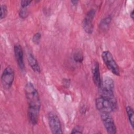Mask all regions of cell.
Listing matches in <instances>:
<instances>
[{
    "instance_id": "obj_1",
    "label": "cell",
    "mask_w": 134,
    "mask_h": 134,
    "mask_svg": "<svg viewBox=\"0 0 134 134\" xmlns=\"http://www.w3.org/2000/svg\"><path fill=\"white\" fill-rule=\"evenodd\" d=\"M25 93L28 104V117L30 122L36 125L39 120L41 102L39 93L34 84L28 82L25 86Z\"/></svg>"
},
{
    "instance_id": "obj_2",
    "label": "cell",
    "mask_w": 134,
    "mask_h": 134,
    "mask_svg": "<svg viewBox=\"0 0 134 134\" xmlns=\"http://www.w3.org/2000/svg\"><path fill=\"white\" fill-rule=\"evenodd\" d=\"M95 106L100 113H110L117 109V103H114L106 98L100 96L95 100Z\"/></svg>"
},
{
    "instance_id": "obj_3",
    "label": "cell",
    "mask_w": 134,
    "mask_h": 134,
    "mask_svg": "<svg viewBox=\"0 0 134 134\" xmlns=\"http://www.w3.org/2000/svg\"><path fill=\"white\" fill-rule=\"evenodd\" d=\"M102 58L107 69L116 76L120 75L119 66L112 54L109 51H104L102 53Z\"/></svg>"
},
{
    "instance_id": "obj_4",
    "label": "cell",
    "mask_w": 134,
    "mask_h": 134,
    "mask_svg": "<svg viewBox=\"0 0 134 134\" xmlns=\"http://www.w3.org/2000/svg\"><path fill=\"white\" fill-rule=\"evenodd\" d=\"M48 122L52 133H62V129L60 119L54 113L49 112L47 114Z\"/></svg>"
},
{
    "instance_id": "obj_5",
    "label": "cell",
    "mask_w": 134,
    "mask_h": 134,
    "mask_svg": "<svg viewBox=\"0 0 134 134\" xmlns=\"http://www.w3.org/2000/svg\"><path fill=\"white\" fill-rule=\"evenodd\" d=\"M100 118L107 132L109 134H115L117 132V128L114 120L110 113H100Z\"/></svg>"
},
{
    "instance_id": "obj_6",
    "label": "cell",
    "mask_w": 134,
    "mask_h": 134,
    "mask_svg": "<svg viewBox=\"0 0 134 134\" xmlns=\"http://www.w3.org/2000/svg\"><path fill=\"white\" fill-rule=\"evenodd\" d=\"M15 78V73L13 69L8 66L3 71L1 75V82L4 87L9 88L14 82Z\"/></svg>"
},
{
    "instance_id": "obj_7",
    "label": "cell",
    "mask_w": 134,
    "mask_h": 134,
    "mask_svg": "<svg viewBox=\"0 0 134 134\" xmlns=\"http://www.w3.org/2000/svg\"><path fill=\"white\" fill-rule=\"evenodd\" d=\"M95 15V10L91 9L86 14L83 21L82 27L84 31L88 34H91L93 31V20Z\"/></svg>"
},
{
    "instance_id": "obj_8",
    "label": "cell",
    "mask_w": 134,
    "mask_h": 134,
    "mask_svg": "<svg viewBox=\"0 0 134 134\" xmlns=\"http://www.w3.org/2000/svg\"><path fill=\"white\" fill-rule=\"evenodd\" d=\"M14 52L16 62L21 70L25 68L24 61V53L21 46L19 44H15L14 46Z\"/></svg>"
},
{
    "instance_id": "obj_9",
    "label": "cell",
    "mask_w": 134,
    "mask_h": 134,
    "mask_svg": "<svg viewBox=\"0 0 134 134\" xmlns=\"http://www.w3.org/2000/svg\"><path fill=\"white\" fill-rule=\"evenodd\" d=\"M99 92H114V81L109 76H105L101 81L100 86L98 88Z\"/></svg>"
},
{
    "instance_id": "obj_10",
    "label": "cell",
    "mask_w": 134,
    "mask_h": 134,
    "mask_svg": "<svg viewBox=\"0 0 134 134\" xmlns=\"http://www.w3.org/2000/svg\"><path fill=\"white\" fill-rule=\"evenodd\" d=\"M92 73L93 80L95 85L98 88L101 84V78L99 72V65L97 61H95L92 65Z\"/></svg>"
},
{
    "instance_id": "obj_11",
    "label": "cell",
    "mask_w": 134,
    "mask_h": 134,
    "mask_svg": "<svg viewBox=\"0 0 134 134\" xmlns=\"http://www.w3.org/2000/svg\"><path fill=\"white\" fill-rule=\"evenodd\" d=\"M27 61L28 62L32 69V70L36 73H39L41 72V69L39 66V64L38 62V61L37 59L35 58L34 55L28 52L27 54Z\"/></svg>"
},
{
    "instance_id": "obj_12",
    "label": "cell",
    "mask_w": 134,
    "mask_h": 134,
    "mask_svg": "<svg viewBox=\"0 0 134 134\" xmlns=\"http://www.w3.org/2000/svg\"><path fill=\"white\" fill-rule=\"evenodd\" d=\"M111 19L112 18L110 15H108L106 16L105 18H103L100 21V23L99 25V29L102 31H105L107 30L110 24Z\"/></svg>"
},
{
    "instance_id": "obj_13",
    "label": "cell",
    "mask_w": 134,
    "mask_h": 134,
    "mask_svg": "<svg viewBox=\"0 0 134 134\" xmlns=\"http://www.w3.org/2000/svg\"><path fill=\"white\" fill-rule=\"evenodd\" d=\"M126 110L127 115L128 116V120L129 121L130 125L132 128H133V122H134V111L133 108L130 106H128L126 108Z\"/></svg>"
},
{
    "instance_id": "obj_14",
    "label": "cell",
    "mask_w": 134,
    "mask_h": 134,
    "mask_svg": "<svg viewBox=\"0 0 134 134\" xmlns=\"http://www.w3.org/2000/svg\"><path fill=\"white\" fill-rule=\"evenodd\" d=\"M73 59L77 63H81L83 62L84 59L83 52L81 50H76L74 51L73 53Z\"/></svg>"
},
{
    "instance_id": "obj_15",
    "label": "cell",
    "mask_w": 134,
    "mask_h": 134,
    "mask_svg": "<svg viewBox=\"0 0 134 134\" xmlns=\"http://www.w3.org/2000/svg\"><path fill=\"white\" fill-rule=\"evenodd\" d=\"M7 7L4 4H2L1 5V19H2L6 17L7 15Z\"/></svg>"
},
{
    "instance_id": "obj_16",
    "label": "cell",
    "mask_w": 134,
    "mask_h": 134,
    "mask_svg": "<svg viewBox=\"0 0 134 134\" xmlns=\"http://www.w3.org/2000/svg\"><path fill=\"white\" fill-rule=\"evenodd\" d=\"M18 14L20 18L23 19H25L28 17L29 15V13L26 8H21L19 11Z\"/></svg>"
},
{
    "instance_id": "obj_17",
    "label": "cell",
    "mask_w": 134,
    "mask_h": 134,
    "mask_svg": "<svg viewBox=\"0 0 134 134\" xmlns=\"http://www.w3.org/2000/svg\"><path fill=\"white\" fill-rule=\"evenodd\" d=\"M41 38V34L39 32H36L32 36V42L36 44H39Z\"/></svg>"
},
{
    "instance_id": "obj_18",
    "label": "cell",
    "mask_w": 134,
    "mask_h": 134,
    "mask_svg": "<svg viewBox=\"0 0 134 134\" xmlns=\"http://www.w3.org/2000/svg\"><path fill=\"white\" fill-rule=\"evenodd\" d=\"M32 2V1H28V0H23L20 1V6L21 8H27L30 3Z\"/></svg>"
},
{
    "instance_id": "obj_19",
    "label": "cell",
    "mask_w": 134,
    "mask_h": 134,
    "mask_svg": "<svg viewBox=\"0 0 134 134\" xmlns=\"http://www.w3.org/2000/svg\"><path fill=\"white\" fill-rule=\"evenodd\" d=\"M71 133H82V130H81V129L80 128V127L76 126L74 127L71 132Z\"/></svg>"
},
{
    "instance_id": "obj_20",
    "label": "cell",
    "mask_w": 134,
    "mask_h": 134,
    "mask_svg": "<svg viewBox=\"0 0 134 134\" xmlns=\"http://www.w3.org/2000/svg\"><path fill=\"white\" fill-rule=\"evenodd\" d=\"M62 84L65 88H68L70 85V80L68 79H63L62 80Z\"/></svg>"
},
{
    "instance_id": "obj_21",
    "label": "cell",
    "mask_w": 134,
    "mask_h": 134,
    "mask_svg": "<svg viewBox=\"0 0 134 134\" xmlns=\"http://www.w3.org/2000/svg\"><path fill=\"white\" fill-rule=\"evenodd\" d=\"M71 3H72V4L73 5L75 6V5H76L77 4V3H79V1H71Z\"/></svg>"
},
{
    "instance_id": "obj_22",
    "label": "cell",
    "mask_w": 134,
    "mask_h": 134,
    "mask_svg": "<svg viewBox=\"0 0 134 134\" xmlns=\"http://www.w3.org/2000/svg\"><path fill=\"white\" fill-rule=\"evenodd\" d=\"M130 17L132 19H133V17H134V16H133V10H132L131 11V12L130 13Z\"/></svg>"
}]
</instances>
